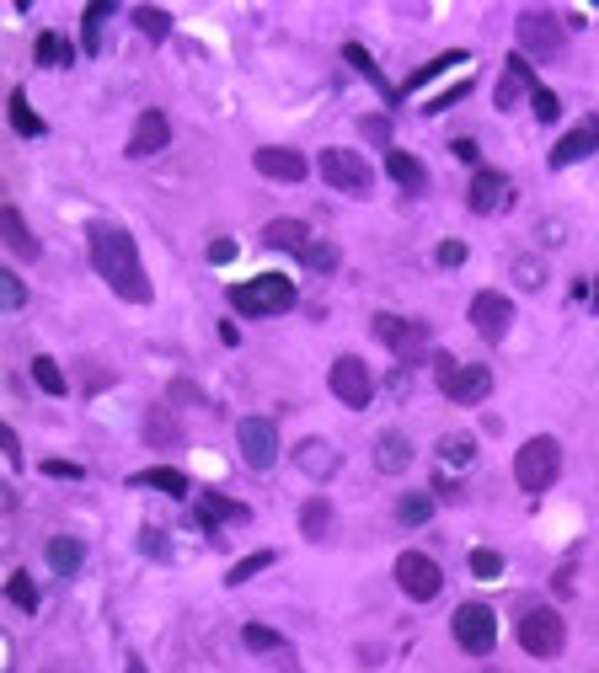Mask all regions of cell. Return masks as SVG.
<instances>
[{
	"label": "cell",
	"instance_id": "681fc988",
	"mask_svg": "<svg viewBox=\"0 0 599 673\" xmlns=\"http://www.w3.org/2000/svg\"><path fill=\"white\" fill-rule=\"evenodd\" d=\"M140 545H145V551L156 556V561H172V540H166L161 529H140Z\"/></svg>",
	"mask_w": 599,
	"mask_h": 673
},
{
	"label": "cell",
	"instance_id": "c3c4849f",
	"mask_svg": "<svg viewBox=\"0 0 599 673\" xmlns=\"http://www.w3.org/2000/svg\"><path fill=\"white\" fill-rule=\"evenodd\" d=\"M43 476H54V481H81L86 465H75V460H43Z\"/></svg>",
	"mask_w": 599,
	"mask_h": 673
},
{
	"label": "cell",
	"instance_id": "f907efd6",
	"mask_svg": "<svg viewBox=\"0 0 599 673\" xmlns=\"http://www.w3.org/2000/svg\"><path fill=\"white\" fill-rule=\"evenodd\" d=\"M439 268H460V262H466V241H439Z\"/></svg>",
	"mask_w": 599,
	"mask_h": 673
},
{
	"label": "cell",
	"instance_id": "2e32d148",
	"mask_svg": "<svg viewBox=\"0 0 599 673\" xmlns=\"http://www.w3.org/2000/svg\"><path fill=\"white\" fill-rule=\"evenodd\" d=\"M166 145H172V118H166L161 107H145L140 123H134V134H129V161H150V155H161Z\"/></svg>",
	"mask_w": 599,
	"mask_h": 673
},
{
	"label": "cell",
	"instance_id": "d590c367",
	"mask_svg": "<svg viewBox=\"0 0 599 673\" xmlns=\"http://www.w3.org/2000/svg\"><path fill=\"white\" fill-rule=\"evenodd\" d=\"M428 519H434V497H428V492H407L402 503H396V524H402V529H418Z\"/></svg>",
	"mask_w": 599,
	"mask_h": 673
},
{
	"label": "cell",
	"instance_id": "9c48e42d",
	"mask_svg": "<svg viewBox=\"0 0 599 673\" xmlns=\"http://www.w3.org/2000/svg\"><path fill=\"white\" fill-rule=\"evenodd\" d=\"M370 332L386 342V348L402 358V364H418V358L428 353V321H407V316H391V310H380V316L370 321Z\"/></svg>",
	"mask_w": 599,
	"mask_h": 673
},
{
	"label": "cell",
	"instance_id": "f35d334b",
	"mask_svg": "<svg viewBox=\"0 0 599 673\" xmlns=\"http://www.w3.org/2000/svg\"><path fill=\"white\" fill-rule=\"evenodd\" d=\"M241 641H247V652H263V657H273V652L289 647V641H284L279 631H268V625H247V631H241Z\"/></svg>",
	"mask_w": 599,
	"mask_h": 673
},
{
	"label": "cell",
	"instance_id": "8d00e7d4",
	"mask_svg": "<svg viewBox=\"0 0 599 673\" xmlns=\"http://www.w3.org/2000/svg\"><path fill=\"white\" fill-rule=\"evenodd\" d=\"M509 273H514V284L525 289V294H535V289L546 284V262H541V257H514Z\"/></svg>",
	"mask_w": 599,
	"mask_h": 673
},
{
	"label": "cell",
	"instance_id": "60d3db41",
	"mask_svg": "<svg viewBox=\"0 0 599 673\" xmlns=\"http://www.w3.org/2000/svg\"><path fill=\"white\" fill-rule=\"evenodd\" d=\"M33 380H38L43 390H49V396H65V390H70V385H65V374H59V364H54L49 353H38V358H33Z\"/></svg>",
	"mask_w": 599,
	"mask_h": 673
},
{
	"label": "cell",
	"instance_id": "83f0119b",
	"mask_svg": "<svg viewBox=\"0 0 599 673\" xmlns=\"http://www.w3.org/2000/svg\"><path fill=\"white\" fill-rule=\"evenodd\" d=\"M460 65H471V54H466V49H450V54L428 59V65H418V70H412L407 81H402V97H412V91H423L428 81H439L444 70H460Z\"/></svg>",
	"mask_w": 599,
	"mask_h": 673
},
{
	"label": "cell",
	"instance_id": "f1b7e54d",
	"mask_svg": "<svg viewBox=\"0 0 599 673\" xmlns=\"http://www.w3.org/2000/svg\"><path fill=\"white\" fill-rule=\"evenodd\" d=\"M129 487H150V492H166V497H188V476L172 471V465H150V471H134Z\"/></svg>",
	"mask_w": 599,
	"mask_h": 673
},
{
	"label": "cell",
	"instance_id": "ba28073f",
	"mask_svg": "<svg viewBox=\"0 0 599 673\" xmlns=\"http://www.w3.org/2000/svg\"><path fill=\"white\" fill-rule=\"evenodd\" d=\"M450 631H455V647L471 652V657H487L498 647V615L487 604H460L455 620H450Z\"/></svg>",
	"mask_w": 599,
	"mask_h": 673
},
{
	"label": "cell",
	"instance_id": "4316f807",
	"mask_svg": "<svg viewBox=\"0 0 599 673\" xmlns=\"http://www.w3.org/2000/svg\"><path fill=\"white\" fill-rule=\"evenodd\" d=\"M263 241L273 246V252H305L311 246V225L305 219H268V230H263Z\"/></svg>",
	"mask_w": 599,
	"mask_h": 673
},
{
	"label": "cell",
	"instance_id": "ab89813d",
	"mask_svg": "<svg viewBox=\"0 0 599 673\" xmlns=\"http://www.w3.org/2000/svg\"><path fill=\"white\" fill-rule=\"evenodd\" d=\"M6 599L22 609V615H33L38 609V588H33V577L27 572H11V583H6Z\"/></svg>",
	"mask_w": 599,
	"mask_h": 673
},
{
	"label": "cell",
	"instance_id": "74e56055",
	"mask_svg": "<svg viewBox=\"0 0 599 673\" xmlns=\"http://www.w3.org/2000/svg\"><path fill=\"white\" fill-rule=\"evenodd\" d=\"M273 561H279V551H257V556H247V561H236V567H230V577H225V583H230V588L252 583L257 572H268V567H273Z\"/></svg>",
	"mask_w": 599,
	"mask_h": 673
},
{
	"label": "cell",
	"instance_id": "11a10c76",
	"mask_svg": "<svg viewBox=\"0 0 599 673\" xmlns=\"http://www.w3.org/2000/svg\"><path fill=\"white\" fill-rule=\"evenodd\" d=\"M455 155H460V161H476V139H455V145H450Z\"/></svg>",
	"mask_w": 599,
	"mask_h": 673
},
{
	"label": "cell",
	"instance_id": "8992f818",
	"mask_svg": "<svg viewBox=\"0 0 599 673\" xmlns=\"http://www.w3.org/2000/svg\"><path fill=\"white\" fill-rule=\"evenodd\" d=\"M514 38H519V49H525L530 59H557L567 49V33H562L557 11H519Z\"/></svg>",
	"mask_w": 599,
	"mask_h": 673
},
{
	"label": "cell",
	"instance_id": "b9f144b4",
	"mask_svg": "<svg viewBox=\"0 0 599 673\" xmlns=\"http://www.w3.org/2000/svg\"><path fill=\"white\" fill-rule=\"evenodd\" d=\"M466 561H471V577H487V583H493V577H503V556L487 551V545H476Z\"/></svg>",
	"mask_w": 599,
	"mask_h": 673
},
{
	"label": "cell",
	"instance_id": "d4e9b609",
	"mask_svg": "<svg viewBox=\"0 0 599 673\" xmlns=\"http://www.w3.org/2000/svg\"><path fill=\"white\" fill-rule=\"evenodd\" d=\"M407 465H412V438L396 433V428L380 433V438H375V471H380V476H402Z\"/></svg>",
	"mask_w": 599,
	"mask_h": 673
},
{
	"label": "cell",
	"instance_id": "d6a6232c",
	"mask_svg": "<svg viewBox=\"0 0 599 673\" xmlns=\"http://www.w3.org/2000/svg\"><path fill=\"white\" fill-rule=\"evenodd\" d=\"M113 17H118L113 0H97V6H91L86 17H81V43H86V54H102V27L113 22Z\"/></svg>",
	"mask_w": 599,
	"mask_h": 673
},
{
	"label": "cell",
	"instance_id": "7bdbcfd3",
	"mask_svg": "<svg viewBox=\"0 0 599 673\" xmlns=\"http://www.w3.org/2000/svg\"><path fill=\"white\" fill-rule=\"evenodd\" d=\"M300 262H305L311 273H332V268H337V252H332L327 241H311V246L300 252Z\"/></svg>",
	"mask_w": 599,
	"mask_h": 673
},
{
	"label": "cell",
	"instance_id": "816d5d0a",
	"mask_svg": "<svg viewBox=\"0 0 599 673\" xmlns=\"http://www.w3.org/2000/svg\"><path fill=\"white\" fill-rule=\"evenodd\" d=\"M209 262H214V268H225V262H236V241H230V236L209 241Z\"/></svg>",
	"mask_w": 599,
	"mask_h": 673
},
{
	"label": "cell",
	"instance_id": "db71d44e",
	"mask_svg": "<svg viewBox=\"0 0 599 673\" xmlns=\"http://www.w3.org/2000/svg\"><path fill=\"white\" fill-rule=\"evenodd\" d=\"M273 673H300V663H295V652H273Z\"/></svg>",
	"mask_w": 599,
	"mask_h": 673
},
{
	"label": "cell",
	"instance_id": "e575fe53",
	"mask_svg": "<svg viewBox=\"0 0 599 673\" xmlns=\"http://www.w3.org/2000/svg\"><path fill=\"white\" fill-rule=\"evenodd\" d=\"M33 59L38 65H49V70H65L70 59H75V49L59 33H38V43H33Z\"/></svg>",
	"mask_w": 599,
	"mask_h": 673
},
{
	"label": "cell",
	"instance_id": "bcb514c9",
	"mask_svg": "<svg viewBox=\"0 0 599 673\" xmlns=\"http://www.w3.org/2000/svg\"><path fill=\"white\" fill-rule=\"evenodd\" d=\"M460 97H471V81H455L450 91H439V97H428V102H423V113H450V107H455Z\"/></svg>",
	"mask_w": 599,
	"mask_h": 673
},
{
	"label": "cell",
	"instance_id": "5b68a950",
	"mask_svg": "<svg viewBox=\"0 0 599 673\" xmlns=\"http://www.w3.org/2000/svg\"><path fill=\"white\" fill-rule=\"evenodd\" d=\"M434 374H439V390L455 406H482L493 396V369L487 364H455L450 353H434Z\"/></svg>",
	"mask_w": 599,
	"mask_h": 673
},
{
	"label": "cell",
	"instance_id": "6f0895ef",
	"mask_svg": "<svg viewBox=\"0 0 599 673\" xmlns=\"http://www.w3.org/2000/svg\"><path fill=\"white\" fill-rule=\"evenodd\" d=\"M589 305L599 310V273H594V284H589Z\"/></svg>",
	"mask_w": 599,
	"mask_h": 673
},
{
	"label": "cell",
	"instance_id": "f5cc1de1",
	"mask_svg": "<svg viewBox=\"0 0 599 673\" xmlns=\"http://www.w3.org/2000/svg\"><path fill=\"white\" fill-rule=\"evenodd\" d=\"M0 444H6V460H11V471H17V465H22V444H17V433L0 428Z\"/></svg>",
	"mask_w": 599,
	"mask_h": 673
},
{
	"label": "cell",
	"instance_id": "277c9868",
	"mask_svg": "<svg viewBox=\"0 0 599 673\" xmlns=\"http://www.w3.org/2000/svg\"><path fill=\"white\" fill-rule=\"evenodd\" d=\"M316 171L327 177L332 193H348V198H370L375 193V171H370V161H364L359 150H343V145L321 150L316 155Z\"/></svg>",
	"mask_w": 599,
	"mask_h": 673
},
{
	"label": "cell",
	"instance_id": "ee69618b",
	"mask_svg": "<svg viewBox=\"0 0 599 673\" xmlns=\"http://www.w3.org/2000/svg\"><path fill=\"white\" fill-rule=\"evenodd\" d=\"M530 107H535V118H541V123H557V118H562L557 91H546V86H535V91H530Z\"/></svg>",
	"mask_w": 599,
	"mask_h": 673
},
{
	"label": "cell",
	"instance_id": "7402d4cb",
	"mask_svg": "<svg viewBox=\"0 0 599 673\" xmlns=\"http://www.w3.org/2000/svg\"><path fill=\"white\" fill-rule=\"evenodd\" d=\"M0 236H6V252L11 257H22V262H38L43 257V246H38L33 230H27V219H22L17 203H6V209H0Z\"/></svg>",
	"mask_w": 599,
	"mask_h": 673
},
{
	"label": "cell",
	"instance_id": "30bf717a",
	"mask_svg": "<svg viewBox=\"0 0 599 673\" xmlns=\"http://www.w3.org/2000/svg\"><path fill=\"white\" fill-rule=\"evenodd\" d=\"M236 449L247 471H273L279 465V428L268 417H241L236 422Z\"/></svg>",
	"mask_w": 599,
	"mask_h": 673
},
{
	"label": "cell",
	"instance_id": "7dc6e473",
	"mask_svg": "<svg viewBox=\"0 0 599 673\" xmlns=\"http://www.w3.org/2000/svg\"><path fill=\"white\" fill-rule=\"evenodd\" d=\"M359 129H364V139H370V145H386V150H391V118L370 113V118H359Z\"/></svg>",
	"mask_w": 599,
	"mask_h": 673
},
{
	"label": "cell",
	"instance_id": "3957f363",
	"mask_svg": "<svg viewBox=\"0 0 599 673\" xmlns=\"http://www.w3.org/2000/svg\"><path fill=\"white\" fill-rule=\"evenodd\" d=\"M557 476H562V444L557 438L535 433L530 444H519V455H514V487L519 492L541 497L546 487H557Z\"/></svg>",
	"mask_w": 599,
	"mask_h": 673
},
{
	"label": "cell",
	"instance_id": "cb8c5ba5",
	"mask_svg": "<svg viewBox=\"0 0 599 673\" xmlns=\"http://www.w3.org/2000/svg\"><path fill=\"white\" fill-rule=\"evenodd\" d=\"M343 65H353V70H359L364 81H370V86H375L386 102H402V86H391V81H386V70L375 65V54L364 49V43H343Z\"/></svg>",
	"mask_w": 599,
	"mask_h": 673
},
{
	"label": "cell",
	"instance_id": "4dcf8cb0",
	"mask_svg": "<svg viewBox=\"0 0 599 673\" xmlns=\"http://www.w3.org/2000/svg\"><path fill=\"white\" fill-rule=\"evenodd\" d=\"M300 535L316 540V545L332 535V503H327V497H311V503H300Z\"/></svg>",
	"mask_w": 599,
	"mask_h": 673
},
{
	"label": "cell",
	"instance_id": "1f68e13d",
	"mask_svg": "<svg viewBox=\"0 0 599 673\" xmlns=\"http://www.w3.org/2000/svg\"><path fill=\"white\" fill-rule=\"evenodd\" d=\"M6 118H11V129H17L22 139H38V134H43V118L33 113V102H27V91H22V86L6 97Z\"/></svg>",
	"mask_w": 599,
	"mask_h": 673
},
{
	"label": "cell",
	"instance_id": "44dd1931",
	"mask_svg": "<svg viewBox=\"0 0 599 673\" xmlns=\"http://www.w3.org/2000/svg\"><path fill=\"white\" fill-rule=\"evenodd\" d=\"M434 460H439V481L466 476L471 465H476V444H471V433H444V438H439V449H434Z\"/></svg>",
	"mask_w": 599,
	"mask_h": 673
},
{
	"label": "cell",
	"instance_id": "9a60e30c",
	"mask_svg": "<svg viewBox=\"0 0 599 673\" xmlns=\"http://www.w3.org/2000/svg\"><path fill=\"white\" fill-rule=\"evenodd\" d=\"M509 203H514V182L503 171H471V187H466L471 214H503Z\"/></svg>",
	"mask_w": 599,
	"mask_h": 673
},
{
	"label": "cell",
	"instance_id": "4fadbf2b",
	"mask_svg": "<svg viewBox=\"0 0 599 673\" xmlns=\"http://www.w3.org/2000/svg\"><path fill=\"white\" fill-rule=\"evenodd\" d=\"M599 150V113H589V118H578L573 129H567L557 145H551V155H546V166L551 171H567V166H578V161H589V155Z\"/></svg>",
	"mask_w": 599,
	"mask_h": 673
},
{
	"label": "cell",
	"instance_id": "836d02e7",
	"mask_svg": "<svg viewBox=\"0 0 599 673\" xmlns=\"http://www.w3.org/2000/svg\"><path fill=\"white\" fill-rule=\"evenodd\" d=\"M129 22L140 27L150 43H166V38H172V11H161V6H134Z\"/></svg>",
	"mask_w": 599,
	"mask_h": 673
},
{
	"label": "cell",
	"instance_id": "52a82bcc",
	"mask_svg": "<svg viewBox=\"0 0 599 673\" xmlns=\"http://www.w3.org/2000/svg\"><path fill=\"white\" fill-rule=\"evenodd\" d=\"M327 385H332V396L343 401L348 412H364V406L375 401V374H370V364H364V358H353V353H343V358L327 369Z\"/></svg>",
	"mask_w": 599,
	"mask_h": 673
},
{
	"label": "cell",
	"instance_id": "680465c9",
	"mask_svg": "<svg viewBox=\"0 0 599 673\" xmlns=\"http://www.w3.org/2000/svg\"><path fill=\"white\" fill-rule=\"evenodd\" d=\"M487 673H503V668H487Z\"/></svg>",
	"mask_w": 599,
	"mask_h": 673
},
{
	"label": "cell",
	"instance_id": "ac0fdd59",
	"mask_svg": "<svg viewBox=\"0 0 599 673\" xmlns=\"http://www.w3.org/2000/svg\"><path fill=\"white\" fill-rule=\"evenodd\" d=\"M252 166L263 171V177H273V182H305L311 177V161H305L300 150H284V145H263L252 155Z\"/></svg>",
	"mask_w": 599,
	"mask_h": 673
},
{
	"label": "cell",
	"instance_id": "5bb4252c",
	"mask_svg": "<svg viewBox=\"0 0 599 673\" xmlns=\"http://www.w3.org/2000/svg\"><path fill=\"white\" fill-rule=\"evenodd\" d=\"M471 326H476V337L503 342V337H509V326H514V300H509V294H498V289H482L471 300Z\"/></svg>",
	"mask_w": 599,
	"mask_h": 673
},
{
	"label": "cell",
	"instance_id": "e0dca14e",
	"mask_svg": "<svg viewBox=\"0 0 599 673\" xmlns=\"http://www.w3.org/2000/svg\"><path fill=\"white\" fill-rule=\"evenodd\" d=\"M295 471L311 476V481H332L337 471H343V455H337L327 438H300L295 444Z\"/></svg>",
	"mask_w": 599,
	"mask_h": 673
},
{
	"label": "cell",
	"instance_id": "7a4b0ae2",
	"mask_svg": "<svg viewBox=\"0 0 599 673\" xmlns=\"http://www.w3.org/2000/svg\"><path fill=\"white\" fill-rule=\"evenodd\" d=\"M295 278H284V273H257L247 278V284H236L230 289V305H236V316H284V310H295Z\"/></svg>",
	"mask_w": 599,
	"mask_h": 673
},
{
	"label": "cell",
	"instance_id": "9f6ffc18",
	"mask_svg": "<svg viewBox=\"0 0 599 673\" xmlns=\"http://www.w3.org/2000/svg\"><path fill=\"white\" fill-rule=\"evenodd\" d=\"M124 673H150V668L140 663V657H129V663H124Z\"/></svg>",
	"mask_w": 599,
	"mask_h": 673
},
{
	"label": "cell",
	"instance_id": "484cf974",
	"mask_svg": "<svg viewBox=\"0 0 599 673\" xmlns=\"http://www.w3.org/2000/svg\"><path fill=\"white\" fill-rule=\"evenodd\" d=\"M43 561H49L54 577H75V572L86 567V545L75 540V535H54L49 545H43Z\"/></svg>",
	"mask_w": 599,
	"mask_h": 673
},
{
	"label": "cell",
	"instance_id": "6da1fadb",
	"mask_svg": "<svg viewBox=\"0 0 599 673\" xmlns=\"http://www.w3.org/2000/svg\"><path fill=\"white\" fill-rule=\"evenodd\" d=\"M86 252H91L97 278L118 294V300H129V305H150V300H156L150 273H145V262H140V246H134L129 230L102 225V219H97V225H86Z\"/></svg>",
	"mask_w": 599,
	"mask_h": 673
},
{
	"label": "cell",
	"instance_id": "7c38bea8",
	"mask_svg": "<svg viewBox=\"0 0 599 673\" xmlns=\"http://www.w3.org/2000/svg\"><path fill=\"white\" fill-rule=\"evenodd\" d=\"M396 583H402L407 599L428 604V599H439L444 572H439V561L428 556V551H402V556H396Z\"/></svg>",
	"mask_w": 599,
	"mask_h": 673
},
{
	"label": "cell",
	"instance_id": "d6986e66",
	"mask_svg": "<svg viewBox=\"0 0 599 673\" xmlns=\"http://www.w3.org/2000/svg\"><path fill=\"white\" fill-rule=\"evenodd\" d=\"M525 91H535V70H530L525 54H509V65H503V81H498V91H493V107H498V113H514V102L525 97Z\"/></svg>",
	"mask_w": 599,
	"mask_h": 673
},
{
	"label": "cell",
	"instance_id": "ffe728a7",
	"mask_svg": "<svg viewBox=\"0 0 599 673\" xmlns=\"http://www.w3.org/2000/svg\"><path fill=\"white\" fill-rule=\"evenodd\" d=\"M247 519H252V508L236 503V497H220V492L198 497V524H204L214 540H220V524H247Z\"/></svg>",
	"mask_w": 599,
	"mask_h": 673
},
{
	"label": "cell",
	"instance_id": "8fae6325",
	"mask_svg": "<svg viewBox=\"0 0 599 673\" xmlns=\"http://www.w3.org/2000/svg\"><path fill=\"white\" fill-rule=\"evenodd\" d=\"M519 647H525L530 657H562L567 647V620L557 615V609H530L525 620H519Z\"/></svg>",
	"mask_w": 599,
	"mask_h": 673
},
{
	"label": "cell",
	"instance_id": "f546056e",
	"mask_svg": "<svg viewBox=\"0 0 599 673\" xmlns=\"http://www.w3.org/2000/svg\"><path fill=\"white\" fill-rule=\"evenodd\" d=\"M145 444H150V449H172V444H182V422L166 412V406H150V417H145Z\"/></svg>",
	"mask_w": 599,
	"mask_h": 673
},
{
	"label": "cell",
	"instance_id": "f6af8a7d",
	"mask_svg": "<svg viewBox=\"0 0 599 673\" xmlns=\"http://www.w3.org/2000/svg\"><path fill=\"white\" fill-rule=\"evenodd\" d=\"M0 305H6V310H22L27 305V289H22V278L11 273V268L0 273Z\"/></svg>",
	"mask_w": 599,
	"mask_h": 673
},
{
	"label": "cell",
	"instance_id": "603a6c76",
	"mask_svg": "<svg viewBox=\"0 0 599 673\" xmlns=\"http://www.w3.org/2000/svg\"><path fill=\"white\" fill-rule=\"evenodd\" d=\"M386 171H391V182L402 187L407 198H423V193H428V166L418 161V155H407V150H386Z\"/></svg>",
	"mask_w": 599,
	"mask_h": 673
}]
</instances>
